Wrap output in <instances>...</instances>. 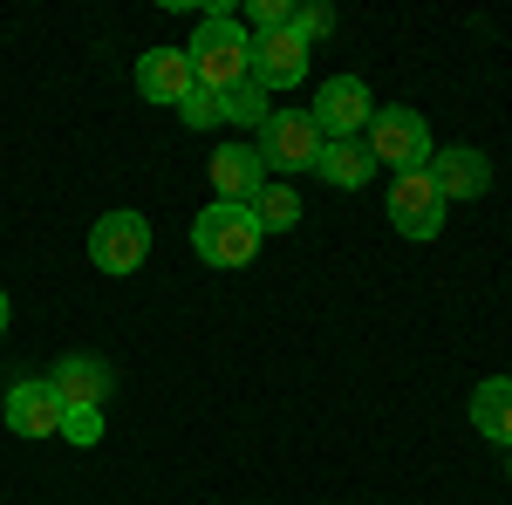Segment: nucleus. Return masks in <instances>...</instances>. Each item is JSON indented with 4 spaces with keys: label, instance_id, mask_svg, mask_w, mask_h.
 Here are the masks:
<instances>
[{
    "label": "nucleus",
    "instance_id": "nucleus-12",
    "mask_svg": "<svg viewBox=\"0 0 512 505\" xmlns=\"http://www.w3.org/2000/svg\"><path fill=\"white\" fill-rule=\"evenodd\" d=\"M7 430L14 437H62V396L48 389V376L7 389Z\"/></svg>",
    "mask_w": 512,
    "mask_h": 505
},
{
    "label": "nucleus",
    "instance_id": "nucleus-13",
    "mask_svg": "<svg viewBox=\"0 0 512 505\" xmlns=\"http://www.w3.org/2000/svg\"><path fill=\"white\" fill-rule=\"evenodd\" d=\"M431 178L444 192V205L451 198H485L492 192V157L472 151V144H451V151H431Z\"/></svg>",
    "mask_w": 512,
    "mask_h": 505
},
{
    "label": "nucleus",
    "instance_id": "nucleus-14",
    "mask_svg": "<svg viewBox=\"0 0 512 505\" xmlns=\"http://www.w3.org/2000/svg\"><path fill=\"white\" fill-rule=\"evenodd\" d=\"M472 430L492 437L499 451H512V376H485L472 389Z\"/></svg>",
    "mask_w": 512,
    "mask_h": 505
},
{
    "label": "nucleus",
    "instance_id": "nucleus-4",
    "mask_svg": "<svg viewBox=\"0 0 512 505\" xmlns=\"http://www.w3.org/2000/svg\"><path fill=\"white\" fill-rule=\"evenodd\" d=\"M144 253H151V219L130 212V205L103 212V219L89 226V260H96V273H110V280L137 273V267H144Z\"/></svg>",
    "mask_w": 512,
    "mask_h": 505
},
{
    "label": "nucleus",
    "instance_id": "nucleus-7",
    "mask_svg": "<svg viewBox=\"0 0 512 505\" xmlns=\"http://www.w3.org/2000/svg\"><path fill=\"white\" fill-rule=\"evenodd\" d=\"M390 226L403 239H437V233H444V192H437L431 164L390 178Z\"/></svg>",
    "mask_w": 512,
    "mask_h": 505
},
{
    "label": "nucleus",
    "instance_id": "nucleus-18",
    "mask_svg": "<svg viewBox=\"0 0 512 505\" xmlns=\"http://www.w3.org/2000/svg\"><path fill=\"white\" fill-rule=\"evenodd\" d=\"M178 117L192 123V130H212V123H226V89H192V96L178 103Z\"/></svg>",
    "mask_w": 512,
    "mask_h": 505
},
{
    "label": "nucleus",
    "instance_id": "nucleus-20",
    "mask_svg": "<svg viewBox=\"0 0 512 505\" xmlns=\"http://www.w3.org/2000/svg\"><path fill=\"white\" fill-rule=\"evenodd\" d=\"M62 437H69V444H82V451H89V444H96V437H103V410H62Z\"/></svg>",
    "mask_w": 512,
    "mask_h": 505
},
{
    "label": "nucleus",
    "instance_id": "nucleus-8",
    "mask_svg": "<svg viewBox=\"0 0 512 505\" xmlns=\"http://www.w3.org/2000/svg\"><path fill=\"white\" fill-rule=\"evenodd\" d=\"M205 171H212V198H226V205H253L260 185L274 178V171H267V157L253 151V144H219Z\"/></svg>",
    "mask_w": 512,
    "mask_h": 505
},
{
    "label": "nucleus",
    "instance_id": "nucleus-11",
    "mask_svg": "<svg viewBox=\"0 0 512 505\" xmlns=\"http://www.w3.org/2000/svg\"><path fill=\"white\" fill-rule=\"evenodd\" d=\"M308 76V41H294L287 28L274 35H253V82L274 96V89H294V82Z\"/></svg>",
    "mask_w": 512,
    "mask_h": 505
},
{
    "label": "nucleus",
    "instance_id": "nucleus-6",
    "mask_svg": "<svg viewBox=\"0 0 512 505\" xmlns=\"http://www.w3.org/2000/svg\"><path fill=\"white\" fill-rule=\"evenodd\" d=\"M253 151L267 157V171H315L321 157V130L308 110H274V117L260 123V144Z\"/></svg>",
    "mask_w": 512,
    "mask_h": 505
},
{
    "label": "nucleus",
    "instance_id": "nucleus-16",
    "mask_svg": "<svg viewBox=\"0 0 512 505\" xmlns=\"http://www.w3.org/2000/svg\"><path fill=\"white\" fill-rule=\"evenodd\" d=\"M253 219H260V233H294V226H301V198H294V185H287V178H267L260 198H253Z\"/></svg>",
    "mask_w": 512,
    "mask_h": 505
},
{
    "label": "nucleus",
    "instance_id": "nucleus-1",
    "mask_svg": "<svg viewBox=\"0 0 512 505\" xmlns=\"http://www.w3.org/2000/svg\"><path fill=\"white\" fill-rule=\"evenodd\" d=\"M185 62H192L198 89H233V82H246L253 76V35H246V21L226 14V7H212L192 28V41H185Z\"/></svg>",
    "mask_w": 512,
    "mask_h": 505
},
{
    "label": "nucleus",
    "instance_id": "nucleus-3",
    "mask_svg": "<svg viewBox=\"0 0 512 505\" xmlns=\"http://www.w3.org/2000/svg\"><path fill=\"white\" fill-rule=\"evenodd\" d=\"M362 151L376 157V164H390L396 178L403 171H424L431 164V123L417 117V110H403V103H383L369 130H362Z\"/></svg>",
    "mask_w": 512,
    "mask_h": 505
},
{
    "label": "nucleus",
    "instance_id": "nucleus-10",
    "mask_svg": "<svg viewBox=\"0 0 512 505\" xmlns=\"http://www.w3.org/2000/svg\"><path fill=\"white\" fill-rule=\"evenodd\" d=\"M110 362L103 355H62L55 362V376H48V389L62 396V410H103L110 403Z\"/></svg>",
    "mask_w": 512,
    "mask_h": 505
},
{
    "label": "nucleus",
    "instance_id": "nucleus-22",
    "mask_svg": "<svg viewBox=\"0 0 512 505\" xmlns=\"http://www.w3.org/2000/svg\"><path fill=\"white\" fill-rule=\"evenodd\" d=\"M0 335H7V294H0Z\"/></svg>",
    "mask_w": 512,
    "mask_h": 505
},
{
    "label": "nucleus",
    "instance_id": "nucleus-9",
    "mask_svg": "<svg viewBox=\"0 0 512 505\" xmlns=\"http://www.w3.org/2000/svg\"><path fill=\"white\" fill-rule=\"evenodd\" d=\"M192 62H185V48H144L137 55V96L144 103H158V110H178L185 96H192Z\"/></svg>",
    "mask_w": 512,
    "mask_h": 505
},
{
    "label": "nucleus",
    "instance_id": "nucleus-19",
    "mask_svg": "<svg viewBox=\"0 0 512 505\" xmlns=\"http://www.w3.org/2000/svg\"><path fill=\"white\" fill-rule=\"evenodd\" d=\"M287 35L315 48L321 35H335V7H294V14H287Z\"/></svg>",
    "mask_w": 512,
    "mask_h": 505
},
{
    "label": "nucleus",
    "instance_id": "nucleus-15",
    "mask_svg": "<svg viewBox=\"0 0 512 505\" xmlns=\"http://www.w3.org/2000/svg\"><path fill=\"white\" fill-rule=\"evenodd\" d=\"M315 171L328 178V185H335V192H362V185L376 178V157L362 151V137H349V144H321Z\"/></svg>",
    "mask_w": 512,
    "mask_h": 505
},
{
    "label": "nucleus",
    "instance_id": "nucleus-21",
    "mask_svg": "<svg viewBox=\"0 0 512 505\" xmlns=\"http://www.w3.org/2000/svg\"><path fill=\"white\" fill-rule=\"evenodd\" d=\"M287 14H294V0H246V21H253L260 35H274V28H287Z\"/></svg>",
    "mask_w": 512,
    "mask_h": 505
},
{
    "label": "nucleus",
    "instance_id": "nucleus-23",
    "mask_svg": "<svg viewBox=\"0 0 512 505\" xmlns=\"http://www.w3.org/2000/svg\"><path fill=\"white\" fill-rule=\"evenodd\" d=\"M506 471H512V451H506Z\"/></svg>",
    "mask_w": 512,
    "mask_h": 505
},
{
    "label": "nucleus",
    "instance_id": "nucleus-5",
    "mask_svg": "<svg viewBox=\"0 0 512 505\" xmlns=\"http://www.w3.org/2000/svg\"><path fill=\"white\" fill-rule=\"evenodd\" d=\"M315 130L321 144H349V137H362L369 130V117H376V96H369V82L362 76H328L315 89Z\"/></svg>",
    "mask_w": 512,
    "mask_h": 505
},
{
    "label": "nucleus",
    "instance_id": "nucleus-17",
    "mask_svg": "<svg viewBox=\"0 0 512 505\" xmlns=\"http://www.w3.org/2000/svg\"><path fill=\"white\" fill-rule=\"evenodd\" d=\"M267 117H274V96H267V89H260L253 76L226 89V123H253V130H260Z\"/></svg>",
    "mask_w": 512,
    "mask_h": 505
},
{
    "label": "nucleus",
    "instance_id": "nucleus-2",
    "mask_svg": "<svg viewBox=\"0 0 512 505\" xmlns=\"http://www.w3.org/2000/svg\"><path fill=\"white\" fill-rule=\"evenodd\" d=\"M260 219H253V205H226V198H212L205 212L192 219V253L205 267H246L253 253H260Z\"/></svg>",
    "mask_w": 512,
    "mask_h": 505
}]
</instances>
